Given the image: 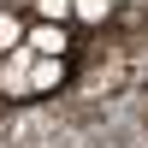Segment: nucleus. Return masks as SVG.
I'll return each mask as SVG.
<instances>
[{
  "label": "nucleus",
  "instance_id": "obj_1",
  "mask_svg": "<svg viewBox=\"0 0 148 148\" xmlns=\"http://www.w3.org/2000/svg\"><path fill=\"white\" fill-rule=\"evenodd\" d=\"M65 53H36L30 42L12 47V59L0 65V89L12 95V101H42V95H53L59 83H65Z\"/></svg>",
  "mask_w": 148,
  "mask_h": 148
},
{
  "label": "nucleus",
  "instance_id": "obj_2",
  "mask_svg": "<svg viewBox=\"0 0 148 148\" xmlns=\"http://www.w3.org/2000/svg\"><path fill=\"white\" fill-rule=\"evenodd\" d=\"M65 12H71L65 0H36V18H65Z\"/></svg>",
  "mask_w": 148,
  "mask_h": 148
}]
</instances>
